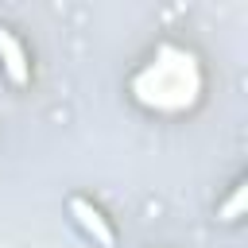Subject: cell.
Returning <instances> with one entry per match:
<instances>
[{
    "mask_svg": "<svg viewBox=\"0 0 248 248\" xmlns=\"http://www.w3.org/2000/svg\"><path fill=\"white\" fill-rule=\"evenodd\" d=\"M240 209H244V186H236V190H232V198L221 205V213H217V217H221V221H236V217H240Z\"/></svg>",
    "mask_w": 248,
    "mask_h": 248,
    "instance_id": "3",
    "label": "cell"
},
{
    "mask_svg": "<svg viewBox=\"0 0 248 248\" xmlns=\"http://www.w3.org/2000/svg\"><path fill=\"white\" fill-rule=\"evenodd\" d=\"M0 62H4V70H8V78H12L16 85H27V78H31L27 54H23V46L16 43V35H12L8 27H0Z\"/></svg>",
    "mask_w": 248,
    "mask_h": 248,
    "instance_id": "1",
    "label": "cell"
},
{
    "mask_svg": "<svg viewBox=\"0 0 248 248\" xmlns=\"http://www.w3.org/2000/svg\"><path fill=\"white\" fill-rule=\"evenodd\" d=\"M70 213H74V217L81 221V229H85V232H89V236H93L97 244H105V248H112V240H116V236H112V229H108V221L101 217V209H93L89 202H81V198H74V202H70Z\"/></svg>",
    "mask_w": 248,
    "mask_h": 248,
    "instance_id": "2",
    "label": "cell"
}]
</instances>
